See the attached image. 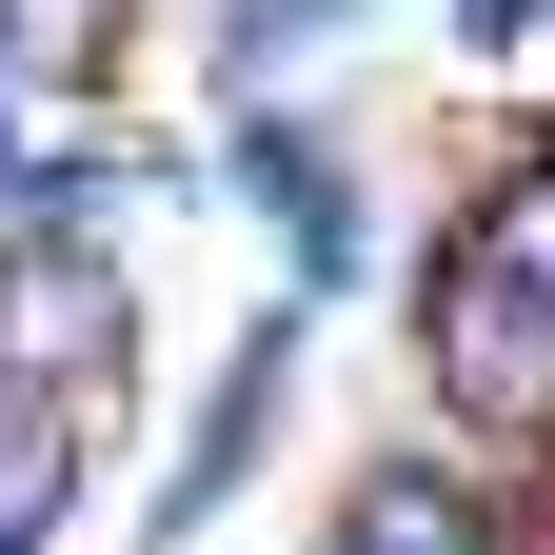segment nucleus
Instances as JSON below:
<instances>
[{
	"label": "nucleus",
	"mask_w": 555,
	"mask_h": 555,
	"mask_svg": "<svg viewBox=\"0 0 555 555\" xmlns=\"http://www.w3.org/2000/svg\"><path fill=\"white\" fill-rule=\"evenodd\" d=\"M437 397L476 416V437H535V416H555V298H535L496 238L437 258Z\"/></svg>",
	"instance_id": "f257e3e1"
},
{
	"label": "nucleus",
	"mask_w": 555,
	"mask_h": 555,
	"mask_svg": "<svg viewBox=\"0 0 555 555\" xmlns=\"http://www.w3.org/2000/svg\"><path fill=\"white\" fill-rule=\"evenodd\" d=\"M278 358H298V318H258V337H238V377L198 397V437H179V476H159V535H198V516L238 496V456L278 437Z\"/></svg>",
	"instance_id": "f03ea898"
},
{
	"label": "nucleus",
	"mask_w": 555,
	"mask_h": 555,
	"mask_svg": "<svg viewBox=\"0 0 555 555\" xmlns=\"http://www.w3.org/2000/svg\"><path fill=\"white\" fill-rule=\"evenodd\" d=\"M318 555H496V496H476V476H437V456H377L358 496H337Z\"/></svg>",
	"instance_id": "7ed1b4c3"
},
{
	"label": "nucleus",
	"mask_w": 555,
	"mask_h": 555,
	"mask_svg": "<svg viewBox=\"0 0 555 555\" xmlns=\"http://www.w3.org/2000/svg\"><path fill=\"white\" fill-rule=\"evenodd\" d=\"M60 456H80L60 416H0V555H40V516H60Z\"/></svg>",
	"instance_id": "20e7f679"
},
{
	"label": "nucleus",
	"mask_w": 555,
	"mask_h": 555,
	"mask_svg": "<svg viewBox=\"0 0 555 555\" xmlns=\"http://www.w3.org/2000/svg\"><path fill=\"white\" fill-rule=\"evenodd\" d=\"M476 238H496V258L535 278V298H555V159H516V198H496V219H476Z\"/></svg>",
	"instance_id": "39448f33"
}]
</instances>
